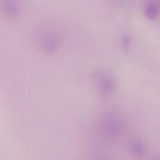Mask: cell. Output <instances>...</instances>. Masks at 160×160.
<instances>
[{
	"label": "cell",
	"mask_w": 160,
	"mask_h": 160,
	"mask_svg": "<svg viewBox=\"0 0 160 160\" xmlns=\"http://www.w3.org/2000/svg\"><path fill=\"white\" fill-rule=\"evenodd\" d=\"M146 12L148 17L150 18H153L157 14V10L154 5L150 4L147 7Z\"/></svg>",
	"instance_id": "obj_1"
},
{
	"label": "cell",
	"mask_w": 160,
	"mask_h": 160,
	"mask_svg": "<svg viewBox=\"0 0 160 160\" xmlns=\"http://www.w3.org/2000/svg\"><path fill=\"white\" fill-rule=\"evenodd\" d=\"M143 148L140 145V144H136L134 147V150L135 152H136L138 155L141 154L143 152Z\"/></svg>",
	"instance_id": "obj_2"
}]
</instances>
